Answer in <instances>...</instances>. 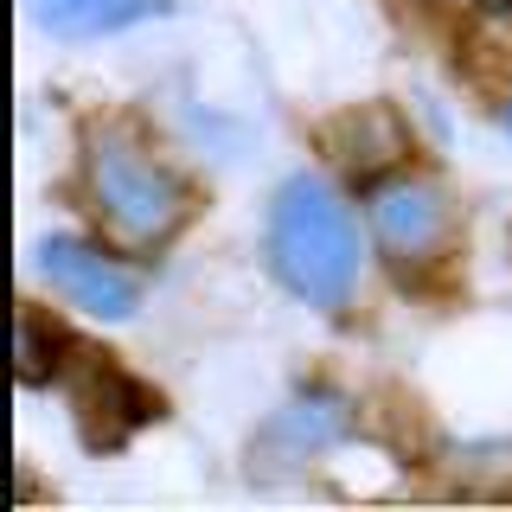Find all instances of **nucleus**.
I'll use <instances>...</instances> for the list:
<instances>
[{
    "mask_svg": "<svg viewBox=\"0 0 512 512\" xmlns=\"http://www.w3.org/2000/svg\"><path fill=\"white\" fill-rule=\"evenodd\" d=\"M77 186L103 244L128 256H160L199 212V186L154 148L135 116H96L77 135Z\"/></svg>",
    "mask_w": 512,
    "mask_h": 512,
    "instance_id": "obj_1",
    "label": "nucleus"
},
{
    "mask_svg": "<svg viewBox=\"0 0 512 512\" xmlns=\"http://www.w3.org/2000/svg\"><path fill=\"white\" fill-rule=\"evenodd\" d=\"M263 256L269 276L295 301H308L314 314H352V301L365 288V263H372V237L327 173L301 167L269 192Z\"/></svg>",
    "mask_w": 512,
    "mask_h": 512,
    "instance_id": "obj_2",
    "label": "nucleus"
},
{
    "mask_svg": "<svg viewBox=\"0 0 512 512\" xmlns=\"http://www.w3.org/2000/svg\"><path fill=\"white\" fill-rule=\"evenodd\" d=\"M365 237L397 276H429L436 263L455 256L461 237V205L436 173L416 167H391L384 180L365 186Z\"/></svg>",
    "mask_w": 512,
    "mask_h": 512,
    "instance_id": "obj_3",
    "label": "nucleus"
},
{
    "mask_svg": "<svg viewBox=\"0 0 512 512\" xmlns=\"http://www.w3.org/2000/svg\"><path fill=\"white\" fill-rule=\"evenodd\" d=\"M26 269L39 276L64 308H77L96 327H128L148 301V276L128 263V250L77 231H45L26 244Z\"/></svg>",
    "mask_w": 512,
    "mask_h": 512,
    "instance_id": "obj_4",
    "label": "nucleus"
},
{
    "mask_svg": "<svg viewBox=\"0 0 512 512\" xmlns=\"http://www.w3.org/2000/svg\"><path fill=\"white\" fill-rule=\"evenodd\" d=\"M58 391L71 397L84 448H122L141 423L160 416V391H148L135 372H122L116 352H96L90 340H71L58 365Z\"/></svg>",
    "mask_w": 512,
    "mask_h": 512,
    "instance_id": "obj_5",
    "label": "nucleus"
},
{
    "mask_svg": "<svg viewBox=\"0 0 512 512\" xmlns=\"http://www.w3.org/2000/svg\"><path fill=\"white\" fill-rule=\"evenodd\" d=\"M320 154L340 173H352L359 186H372L410 160V128L397 116V103H352L320 122Z\"/></svg>",
    "mask_w": 512,
    "mask_h": 512,
    "instance_id": "obj_6",
    "label": "nucleus"
},
{
    "mask_svg": "<svg viewBox=\"0 0 512 512\" xmlns=\"http://www.w3.org/2000/svg\"><path fill=\"white\" fill-rule=\"evenodd\" d=\"M359 423L352 397H340L333 384H308L263 423V455H288V461H314L327 448H340Z\"/></svg>",
    "mask_w": 512,
    "mask_h": 512,
    "instance_id": "obj_7",
    "label": "nucleus"
},
{
    "mask_svg": "<svg viewBox=\"0 0 512 512\" xmlns=\"http://www.w3.org/2000/svg\"><path fill=\"white\" fill-rule=\"evenodd\" d=\"M20 7L39 32L84 45V39H109L122 26H141L154 13H173V0H20Z\"/></svg>",
    "mask_w": 512,
    "mask_h": 512,
    "instance_id": "obj_8",
    "label": "nucleus"
},
{
    "mask_svg": "<svg viewBox=\"0 0 512 512\" xmlns=\"http://www.w3.org/2000/svg\"><path fill=\"white\" fill-rule=\"evenodd\" d=\"M506 128H512V103H506Z\"/></svg>",
    "mask_w": 512,
    "mask_h": 512,
    "instance_id": "obj_9",
    "label": "nucleus"
}]
</instances>
